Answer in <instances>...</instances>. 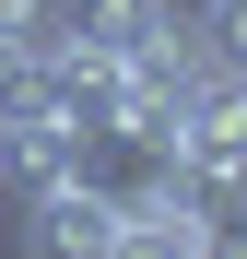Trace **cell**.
I'll list each match as a JSON object with an SVG mask.
<instances>
[{"label":"cell","mask_w":247,"mask_h":259,"mask_svg":"<svg viewBox=\"0 0 247 259\" xmlns=\"http://www.w3.org/2000/svg\"><path fill=\"white\" fill-rule=\"evenodd\" d=\"M153 35H177V12L165 0H35V24H24V48L35 59H141Z\"/></svg>","instance_id":"obj_1"},{"label":"cell","mask_w":247,"mask_h":259,"mask_svg":"<svg viewBox=\"0 0 247 259\" xmlns=\"http://www.w3.org/2000/svg\"><path fill=\"white\" fill-rule=\"evenodd\" d=\"M106 236H118V189L106 177H59V189L24 200V259H106Z\"/></svg>","instance_id":"obj_3"},{"label":"cell","mask_w":247,"mask_h":259,"mask_svg":"<svg viewBox=\"0 0 247 259\" xmlns=\"http://www.w3.org/2000/svg\"><path fill=\"white\" fill-rule=\"evenodd\" d=\"M212 247H224V212L200 189H177V177L130 189L118 200V236H106V259H212Z\"/></svg>","instance_id":"obj_2"},{"label":"cell","mask_w":247,"mask_h":259,"mask_svg":"<svg viewBox=\"0 0 247 259\" xmlns=\"http://www.w3.org/2000/svg\"><path fill=\"white\" fill-rule=\"evenodd\" d=\"M24 24H35V0H0V35H24Z\"/></svg>","instance_id":"obj_5"},{"label":"cell","mask_w":247,"mask_h":259,"mask_svg":"<svg viewBox=\"0 0 247 259\" xmlns=\"http://www.w3.org/2000/svg\"><path fill=\"white\" fill-rule=\"evenodd\" d=\"M188 35H200V59H212V71H235V82H247V0H200Z\"/></svg>","instance_id":"obj_4"}]
</instances>
